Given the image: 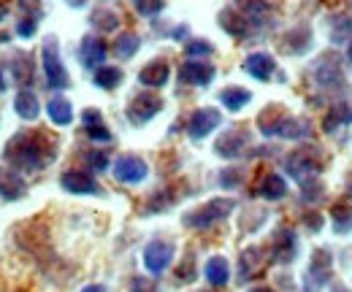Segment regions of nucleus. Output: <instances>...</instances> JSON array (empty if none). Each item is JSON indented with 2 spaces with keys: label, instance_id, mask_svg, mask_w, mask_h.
<instances>
[{
  "label": "nucleus",
  "instance_id": "obj_15",
  "mask_svg": "<svg viewBox=\"0 0 352 292\" xmlns=\"http://www.w3.org/2000/svg\"><path fill=\"white\" fill-rule=\"evenodd\" d=\"M106 57H109V46L100 36H85L82 43H79V63L87 68V71H95L100 65H106Z\"/></svg>",
  "mask_w": 352,
  "mask_h": 292
},
{
  "label": "nucleus",
  "instance_id": "obj_13",
  "mask_svg": "<svg viewBox=\"0 0 352 292\" xmlns=\"http://www.w3.org/2000/svg\"><path fill=\"white\" fill-rule=\"evenodd\" d=\"M8 74H11V79H14V84L19 89L22 87H33V79H36V60H33V54L25 52V49L11 52V57H8Z\"/></svg>",
  "mask_w": 352,
  "mask_h": 292
},
{
  "label": "nucleus",
  "instance_id": "obj_36",
  "mask_svg": "<svg viewBox=\"0 0 352 292\" xmlns=\"http://www.w3.org/2000/svg\"><path fill=\"white\" fill-rule=\"evenodd\" d=\"M311 276L317 279L314 284H325L328 276H331V260H328V251H320V257L314 254V262H311Z\"/></svg>",
  "mask_w": 352,
  "mask_h": 292
},
{
  "label": "nucleus",
  "instance_id": "obj_4",
  "mask_svg": "<svg viewBox=\"0 0 352 292\" xmlns=\"http://www.w3.org/2000/svg\"><path fill=\"white\" fill-rule=\"evenodd\" d=\"M236 209V201L233 198H212L209 203L198 206V209L187 211L182 216V225L187 230H209L212 225H217L222 219H228Z\"/></svg>",
  "mask_w": 352,
  "mask_h": 292
},
{
  "label": "nucleus",
  "instance_id": "obj_8",
  "mask_svg": "<svg viewBox=\"0 0 352 292\" xmlns=\"http://www.w3.org/2000/svg\"><path fill=\"white\" fill-rule=\"evenodd\" d=\"M111 176L120 181V184H141V181H146V176H149V163L144 160V157H138V155H120L114 163H111Z\"/></svg>",
  "mask_w": 352,
  "mask_h": 292
},
{
  "label": "nucleus",
  "instance_id": "obj_45",
  "mask_svg": "<svg viewBox=\"0 0 352 292\" xmlns=\"http://www.w3.org/2000/svg\"><path fill=\"white\" fill-rule=\"evenodd\" d=\"M6 87H8V79H6V65L0 63V95L6 92Z\"/></svg>",
  "mask_w": 352,
  "mask_h": 292
},
{
  "label": "nucleus",
  "instance_id": "obj_22",
  "mask_svg": "<svg viewBox=\"0 0 352 292\" xmlns=\"http://www.w3.org/2000/svg\"><path fill=\"white\" fill-rule=\"evenodd\" d=\"M255 195L263 198V201H282V198L287 195V181H285V176H282V173H274V170L263 173V179H261L258 187H255Z\"/></svg>",
  "mask_w": 352,
  "mask_h": 292
},
{
  "label": "nucleus",
  "instance_id": "obj_40",
  "mask_svg": "<svg viewBox=\"0 0 352 292\" xmlns=\"http://www.w3.org/2000/svg\"><path fill=\"white\" fill-rule=\"evenodd\" d=\"M16 8L22 11V16H33V19H41L44 16L41 0H16Z\"/></svg>",
  "mask_w": 352,
  "mask_h": 292
},
{
  "label": "nucleus",
  "instance_id": "obj_38",
  "mask_svg": "<svg viewBox=\"0 0 352 292\" xmlns=\"http://www.w3.org/2000/svg\"><path fill=\"white\" fill-rule=\"evenodd\" d=\"M38 22H41V19H33V16H19V22H16L14 33H16L19 38L30 41V38H33V36L38 33Z\"/></svg>",
  "mask_w": 352,
  "mask_h": 292
},
{
  "label": "nucleus",
  "instance_id": "obj_44",
  "mask_svg": "<svg viewBox=\"0 0 352 292\" xmlns=\"http://www.w3.org/2000/svg\"><path fill=\"white\" fill-rule=\"evenodd\" d=\"M187 36H190V30H187V25H179L174 33H171V38L174 41H187Z\"/></svg>",
  "mask_w": 352,
  "mask_h": 292
},
{
  "label": "nucleus",
  "instance_id": "obj_41",
  "mask_svg": "<svg viewBox=\"0 0 352 292\" xmlns=\"http://www.w3.org/2000/svg\"><path fill=\"white\" fill-rule=\"evenodd\" d=\"M333 222H336V233H350L352 230V214L347 209L333 211Z\"/></svg>",
  "mask_w": 352,
  "mask_h": 292
},
{
  "label": "nucleus",
  "instance_id": "obj_1",
  "mask_svg": "<svg viewBox=\"0 0 352 292\" xmlns=\"http://www.w3.org/2000/svg\"><path fill=\"white\" fill-rule=\"evenodd\" d=\"M57 157V141L44 130H19L3 146V163L22 173H38Z\"/></svg>",
  "mask_w": 352,
  "mask_h": 292
},
{
  "label": "nucleus",
  "instance_id": "obj_21",
  "mask_svg": "<svg viewBox=\"0 0 352 292\" xmlns=\"http://www.w3.org/2000/svg\"><path fill=\"white\" fill-rule=\"evenodd\" d=\"M244 71H247L252 79H258V82H271L274 74H276V63H274V57H271L268 52H252V54L244 60Z\"/></svg>",
  "mask_w": 352,
  "mask_h": 292
},
{
  "label": "nucleus",
  "instance_id": "obj_43",
  "mask_svg": "<svg viewBox=\"0 0 352 292\" xmlns=\"http://www.w3.org/2000/svg\"><path fill=\"white\" fill-rule=\"evenodd\" d=\"M176 279H179L182 284H190V282L195 279V265H192V257H187V260H184V265H179Z\"/></svg>",
  "mask_w": 352,
  "mask_h": 292
},
{
  "label": "nucleus",
  "instance_id": "obj_27",
  "mask_svg": "<svg viewBox=\"0 0 352 292\" xmlns=\"http://www.w3.org/2000/svg\"><path fill=\"white\" fill-rule=\"evenodd\" d=\"M261 268H263V249L261 247L244 249L241 260H239V282H250Z\"/></svg>",
  "mask_w": 352,
  "mask_h": 292
},
{
  "label": "nucleus",
  "instance_id": "obj_51",
  "mask_svg": "<svg viewBox=\"0 0 352 292\" xmlns=\"http://www.w3.org/2000/svg\"><path fill=\"white\" fill-rule=\"evenodd\" d=\"M198 292H209V290H198Z\"/></svg>",
  "mask_w": 352,
  "mask_h": 292
},
{
  "label": "nucleus",
  "instance_id": "obj_35",
  "mask_svg": "<svg viewBox=\"0 0 352 292\" xmlns=\"http://www.w3.org/2000/svg\"><path fill=\"white\" fill-rule=\"evenodd\" d=\"M184 54L190 60H204V57H212L214 54V46H212V41H206V38H190V41H184Z\"/></svg>",
  "mask_w": 352,
  "mask_h": 292
},
{
  "label": "nucleus",
  "instance_id": "obj_48",
  "mask_svg": "<svg viewBox=\"0 0 352 292\" xmlns=\"http://www.w3.org/2000/svg\"><path fill=\"white\" fill-rule=\"evenodd\" d=\"M247 292H274V287H265V284H261V287H252V290Z\"/></svg>",
  "mask_w": 352,
  "mask_h": 292
},
{
  "label": "nucleus",
  "instance_id": "obj_20",
  "mask_svg": "<svg viewBox=\"0 0 352 292\" xmlns=\"http://www.w3.org/2000/svg\"><path fill=\"white\" fill-rule=\"evenodd\" d=\"M220 27L230 36V38H239L244 41L250 33H252V22L233 5V8H222L220 11Z\"/></svg>",
  "mask_w": 352,
  "mask_h": 292
},
{
  "label": "nucleus",
  "instance_id": "obj_3",
  "mask_svg": "<svg viewBox=\"0 0 352 292\" xmlns=\"http://www.w3.org/2000/svg\"><path fill=\"white\" fill-rule=\"evenodd\" d=\"M41 68H44V82L52 92H63L71 87L68 68H65L63 54H60V41L54 36H46L41 43Z\"/></svg>",
  "mask_w": 352,
  "mask_h": 292
},
{
  "label": "nucleus",
  "instance_id": "obj_16",
  "mask_svg": "<svg viewBox=\"0 0 352 292\" xmlns=\"http://www.w3.org/2000/svg\"><path fill=\"white\" fill-rule=\"evenodd\" d=\"M296 251H298L296 233H293L290 227H279V230L274 233V238H271V262L287 265V262H293Z\"/></svg>",
  "mask_w": 352,
  "mask_h": 292
},
{
  "label": "nucleus",
  "instance_id": "obj_46",
  "mask_svg": "<svg viewBox=\"0 0 352 292\" xmlns=\"http://www.w3.org/2000/svg\"><path fill=\"white\" fill-rule=\"evenodd\" d=\"M82 292H109V287L106 284H87Z\"/></svg>",
  "mask_w": 352,
  "mask_h": 292
},
{
  "label": "nucleus",
  "instance_id": "obj_17",
  "mask_svg": "<svg viewBox=\"0 0 352 292\" xmlns=\"http://www.w3.org/2000/svg\"><path fill=\"white\" fill-rule=\"evenodd\" d=\"M311 74H314V82H317V87H322V89L344 87V79H342V68L336 65L333 54H322V57L314 63Z\"/></svg>",
  "mask_w": 352,
  "mask_h": 292
},
{
  "label": "nucleus",
  "instance_id": "obj_14",
  "mask_svg": "<svg viewBox=\"0 0 352 292\" xmlns=\"http://www.w3.org/2000/svg\"><path fill=\"white\" fill-rule=\"evenodd\" d=\"M168 79H171V65L166 57H155L138 71V84L146 89H163Z\"/></svg>",
  "mask_w": 352,
  "mask_h": 292
},
{
  "label": "nucleus",
  "instance_id": "obj_42",
  "mask_svg": "<svg viewBox=\"0 0 352 292\" xmlns=\"http://www.w3.org/2000/svg\"><path fill=\"white\" fill-rule=\"evenodd\" d=\"M131 292H160L155 279H146V276H135L131 282Z\"/></svg>",
  "mask_w": 352,
  "mask_h": 292
},
{
  "label": "nucleus",
  "instance_id": "obj_7",
  "mask_svg": "<svg viewBox=\"0 0 352 292\" xmlns=\"http://www.w3.org/2000/svg\"><path fill=\"white\" fill-rule=\"evenodd\" d=\"M60 187L68 195H103L100 181L92 176V170H82V168H68L60 173Z\"/></svg>",
  "mask_w": 352,
  "mask_h": 292
},
{
  "label": "nucleus",
  "instance_id": "obj_29",
  "mask_svg": "<svg viewBox=\"0 0 352 292\" xmlns=\"http://www.w3.org/2000/svg\"><path fill=\"white\" fill-rule=\"evenodd\" d=\"M138 49H141V36L133 33V30L120 33V36L114 38V46H111V52H114L120 60H131V57H135Z\"/></svg>",
  "mask_w": 352,
  "mask_h": 292
},
{
  "label": "nucleus",
  "instance_id": "obj_9",
  "mask_svg": "<svg viewBox=\"0 0 352 292\" xmlns=\"http://www.w3.org/2000/svg\"><path fill=\"white\" fill-rule=\"evenodd\" d=\"M222 125V111L214 106H201L187 117V135L192 141H204L206 135H212Z\"/></svg>",
  "mask_w": 352,
  "mask_h": 292
},
{
  "label": "nucleus",
  "instance_id": "obj_30",
  "mask_svg": "<svg viewBox=\"0 0 352 292\" xmlns=\"http://www.w3.org/2000/svg\"><path fill=\"white\" fill-rule=\"evenodd\" d=\"M236 8L252 22V25H263L271 14V3L265 0H236Z\"/></svg>",
  "mask_w": 352,
  "mask_h": 292
},
{
  "label": "nucleus",
  "instance_id": "obj_39",
  "mask_svg": "<svg viewBox=\"0 0 352 292\" xmlns=\"http://www.w3.org/2000/svg\"><path fill=\"white\" fill-rule=\"evenodd\" d=\"M133 8L141 16H157L166 8V0H133Z\"/></svg>",
  "mask_w": 352,
  "mask_h": 292
},
{
  "label": "nucleus",
  "instance_id": "obj_6",
  "mask_svg": "<svg viewBox=\"0 0 352 292\" xmlns=\"http://www.w3.org/2000/svg\"><path fill=\"white\" fill-rule=\"evenodd\" d=\"M144 268L152 273V276H160L166 273L171 265H174L176 257V244L168 238H152L146 247H144Z\"/></svg>",
  "mask_w": 352,
  "mask_h": 292
},
{
  "label": "nucleus",
  "instance_id": "obj_19",
  "mask_svg": "<svg viewBox=\"0 0 352 292\" xmlns=\"http://www.w3.org/2000/svg\"><path fill=\"white\" fill-rule=\"evenodd\" d=\"M14 114L19 120H25V122H36L41 117V100H38L33 87H22L14 95Z\"/></svg>",
  "mask_w": 352,
  "mask_h": 292
},
{
  "label": "nucleus",
  "instance_id": "obj_2",
  "mask_svg": "<svg viewBox=\"0 0 352 292\" xmlns=\"http://www.w3.org/2000/svg\"><path fill=\"white\" fill-rule=\"evenodd\" d=\"M282 106H268L263 114L258 117V130L265 138H309L311 135V125L304 120L287 117L285 111H279Z\"/></svg>",
  "mask_w": 352,
  "mask_h": 292
},
{
  "label": "nucleus",
  "instance_id": "obj_28",
  "mask_svg": "<svg viewBox=\"0 0 352 292\" xmlns=\"http://www.w3.org/2000/svg\"><path fill=\"white\" fill-rule=\"evenodd\" d=\"M122 79H125V74H122L120 65H100V68L92 71V84H95L98 89H106V92L117 89V87L122 84Z\"/></svg>",
  "mask_w": 352,
  "mask_h": 292
},
{
  "label": "nucleus",
  "instance_id": "obj_18",
  "mask_svg": "<svg viewBox=\"0 0 352 292\" xmlns=\"http://www.w3.org/2000/svg\"><path fill=\"white\" fill-rule=\"evenodd\" d=\"M82 127H85V135L92 144H111L114 141V133L103 122V114L98 109H85L82 111Z\"/></svg>",
  "mask_w": 352,
  "mask_h": 292
},
{
  "label": "nucleus",
  "instance_id": "obj_25",
  "mask_svg": "<svg viewBox=\"0 0 352 292\" xmlns=\"http://www.w3.org/2000/svg\"><path fill=\"white\" fill-rule=\"evenodd\" d=\"M285 170H287L293 179H298V181H307V179H314V176H317V166H314V160H311L309 152H293V155L285 160Z\"/></svg>",
  "mask_w": 352,
  "mask_h": 292
},
{
  "label": "nucleus",
  "instance_id": "obj_33",
  "mask_svg": "<svg viewBox=\"0 0 352 292\" xmlns=\"http://www.w3.org/2000/svg\"><path fill=\"white\" fill-rule=\"evenodd\" d=\"M176 198H179V195H174V190H157V192H152L149 201L144 203V214H160V211L171 209L176 203Z\"/></svg>",
  "mask_w": 352,
  "mask_h": 292
},
{
  "label": "nucleus",
  "instance_id": "obj_37",
  "mask_svg": "<svg viewBox=\"0 0 352 292\" xmlns=\"http://www.w3.org/2000/svg\"><path fill=\"white\" fill-rule=\"evenodd\" d=\"M244 179H247V170H241V168H228V170H222L220 187L222 190H239V187L244 184Z\"/></svg>",
  "mask_w": 352,
  "mask_h": 292
},
{
  "label": "nucleus",
  "instance_id": "obj_31",
  "mask_svg": "<svg viewBox=\"0 0 352 292\" xmlns=\"http://www.w3.org/2000/svg\"><path fill=\"white\" fill-rule=\"evenodd\" d=\"M92 27L100 30V33H114L120 27V14L114 8H95L92 16H89Z\"/></svg>",
  "mask_w": 352,
  "mask_h": 292
},
{
  "label": "nucleus",
  "instance_id": "obj_11",
  "mask_svg": "<svg viewBox=\"0 0 352 292\" xmlns=\"http://www.w3.org/2000/svg\"><path fill=\"white\" fill-rule=\"evenodd\" d=\"M217 76V68L206 60H184L179 68V82L187 87H209Z\"/></svg>",
  "mask_w": 352,
  "mask_h": 292
},
{
  "label": "nucleus",
  "instance_id": "obj_10",
  "mask_svg": "<svg viewBox=\"0 0 352 292\" xmlns=\"http://www.w3.org/2000/svg\"><path fill=\"white\" fill-rule=\"evenodd\" d=\"M250 141H252V135L247 127H230V130L220 133V138L214 141V152L225 160H236L247 152Z\"/></svg>",
  "mask_w": 352,
  "mask_h": 292
},
{
  "label": "nucleus",
  "instance_id": "obj_23",
  "mask_svg": "<svg viewBox=\"0 0 352 292\" xmlns=\"http://www.w3.org/2000/svg\"><path fill=\"white\" fill-rule=\"evenodd\" d=\"M46 117H49V122L57 127H68L74 122V106H71V100L65 98V95H52L49 98V103H46Z\"/></svg>",
  "mask_w": 352,
  "mask_h": 292
},
{
  "label": "nucleus",
  "instance_id": "obj_47",
  "mask_svg": "<svg viewBox=\"0 0 352 292\" xmlns=\"http://www.w3.org/2000/svg\"><path fill=\"white\" fill-rule=\"evenodd\" d=\"M6 16H8V5H6V3H0V25L6 22Z\"/></svg>",
  "mask_w": 352,
  "mask_h": 292
},
{
  "label": "nucleus",
  "instance_id": "obj_12",
  "mask_svg": "<svg viewBox=\"0 0 352 292\" xmlns=\"http://www.w3.org/2000/svg\"><path fill=\"white\" fill-rule=\"evenodd\" d=\"M28 195V179L22 170L11 166H0V201L6 203H14V201H22Z\"/></svg>",
  "mask_w": 352,
  "mask_h": 292
},
{
  "label": "nucleus",
  "instance_id": "obj_49",
  "mask_svg": "<svg viewBox=\"0 0 352 292\" xmlns=\"http://www.w3.org/2000/svg\"><path fill=\"white\" fill-rule=\"evenodd\" d=\"M331 292H350V290H347V287H333Z\"/></svg>",
  "mask_w": 352,
  "mask_h": 292
},
{
  "label": "nucleus",
  "instance_id": "obj_32",
  "mask_svg": "<svg viewBox=\"0 0 352 292\" xmlns=\"http://www.w3.org/2000/svg\"><path fill=\"white\" fill-rule=\"evenodd\" d=\"M309 43H311V30L301 25V27H296V30L285 38V46H282V49H285L287 54H304L309 49Z\"/></svg>",
  "mask_w": 352,
  "mask_h": 292
},
{
  "label": "nucleus",
  "instance_id": "obj_50",
  "mask_svg": "<svg viewBox=\"0 0 352 292\" xmlns=\"http://www.w3.org/2000/svg\"><path fill=\"white\" fill-rule=\"evenodd\" d=\"M347 57H350V60H352V46H350V52H347Z\"/></svg>",
  "mask_w": 352,
  "mask_h": 292
},
{
  "label": "nucleus",
  "instance_id": "obj_24",
  "mask_svg": "<svg viewBox=\"0 0 352 292\" xmlns=\"http://www.w3.org/2000/svg\"><path fill=\"white\" fill-rule=\"evenodd\" d=\"M204 279H206V284L209 287H225L228 282H230V265H228V260L222 257V254H214V257H209L206 260V265H204Z\"/></svg>",
  "mask_w": 352,
  "mask_h": 292
},
{
  "label": "nucleus",
  "instance_id": "obj_26",
  "mask_svg": "<svg viewBox=\"0 0 352 292\" xmlns=\"http://www.w3.org/2000/svg\"><path fill=\"white\" fill-rule=\"evenodd\" d=\"M250 100H252V92L244 89V87H239V84H230V87H225V89L220 92L222 109L230 111V114H239L241 109H247Z\"/></svg>",
  "mask_w": 352,
  "mask_h": 292
},
{
  "label": "nucleus",
  "instance_id": "obj_34",
  "mask_svg": "<svg viewBox=\"0 0 352 292\" xmlns=\"http://www.w3.org/2000/svg\"><path fill=\"white\" fill-rule=\"evenodd\" d=\"M82 163H85L87 170H92V173H103L106 168L111 166V157H109V152H103V149H89V152H82Z\"/></svg>",
  "mask_w": 352,
  "mask_h": 292
},
{
  "label": "nucleus",
  "instance_id": "obj_5",
  "mask_svg": "<svg viewBox=\"0 0 352 292\" xmlns=\"http://www.w3.org/2000/svg\"><path fill=\"white\" fill-rule=\"evenodd\" d=\"M163 98L160 95H155V92H149V89H144V92H138V95H133V100L128 103V109H125V114H128V122L133 127H144L146 122H152L160 111H163Z\"/></svg>",
  "mask_w": 352,
  "mask_h": 292
}]
</instances>
